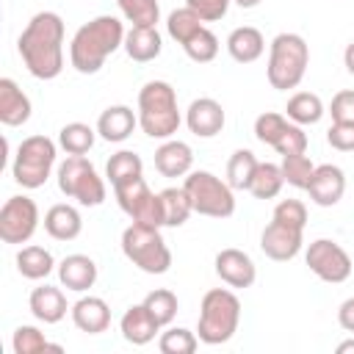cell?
I'll list each match as a JSON object with an SVG mask.
<instances>
[{
  "label": "cell",
  "mask_w": 354,
  "mask_h": 354,
  "mask_svg": "<svg viewBox=\"0 0 354 354\" xmlns=\"http://www.w3.org/2000/svg\"><path fill=\"white\" fill-rule=\"evenodd\" d=\"M19 58L36 80H53L64 69V19L55 11L30 17L17 39Z\"/></svg>",
  "instance_id": "cell-1"
},
{
  "label": "cell",
  "mask_w": 354,
  "mask_h": 354,
  "mask_svg": "<svg viewBox=\"0 0 354 354\" xmlns=\"http://www.w3.org/2000/svg\"><path fill=\"white\" fill-rule=\"evenodd\" d=\"M124 25L113 14H100L80 25L69 41V64L80 75H97L108 55L124 47Z\"/></svg>",
  "instance_id": "cell-2"
},
{
  "label": "cell",
  "mask_w": 354,
  "mask_h": 354,
  "mask_svg": "<svg viewBox=\"0 0 354 354\" xmlns=\"http://www.w3.org/2000/svg\"><path fill=\"white\" fill-rule=\"evenodd\" d=\"M138 127L144 136L166 141L180 130V108H177V91L166 80H149L138 91Z\"/></svg>",
  "instance_id": "cell-3"
},
{
  "label": "cell",
  "mask_w": 354,
  "mask_h": 354,
  "mask_svg": "<svg viewBox=\"0 0 354 354\" xmlns=\"http://www.w3.org/2000/svg\"><path fill=\"white\" fill-rule=\"evenodd\" d=\"M241 324V299L227 288H213L202 296L199 304V321H196V337L205 346H221L227 343Z\"/></svg>",
  "instance_id": "cell-4"
},
{
  "label": "cell",
  "mask_w": 354,
  "mask_h": 354,
  "mask_svg": "<svg viewBox=\"0 0 354 354\" xmlns=\"http://www.w3.org/2000/svg\"><path fill=\"white\" fill-rule=\"evenodd\" d=\"M307 64H310V47L304 41V36L277 33L271 39L268 66H266V77H268L271 88H277V91L296 88L307 75Z\"/></svg>",
  "instance_id": "cell-5"
},
{
  "label": "cell",
  "mask_w": 354,
  "mask_h": 354,
  "mask_svg": "<svg viewBox=\"0 0 354 354\" xmlns=\"http://www.w3.org/2000/svg\"><path fill=\"white\" fill-rule=\"evenodd\" d=\"M122 252L144 274H166L171 268V249L166 246L160 227L133 221L122 232Z\"/></svg>",
  "instance_id": "cell-6"
},
{
  "label": "cell",
  "mask_w": 354,
  "mask_h": 354,
  "mask_svg": "<svg viewBox=\"0 0 354 354\" xmlns=\"http://www.w3.org/2000/svg\"><path fill=\"white\" fill-rule=\"evenodd\" d=\"M183 188L191 199V207L194 213L199 216H207V218H230L235 213V188L216 177L213 171H205V169H196V171H188L185 180H183Z\"/></svg>",
  "instance_id": "cell-7"
},
{
  "label": "cell",
  "mask_w": 354,
  "mask_h": 354,
  "mask_svg": "<svg viewBox=\"0 0 354 354\" xmlns=\"http://www.w3.org/2000/svg\"><path fill=\"white\" fill-rule=\"evenodd\" d=\"M55 155H58V147H55L53 138L41 136V133L22 138V144L17 147L14 163H11L14 183L22 185V188H28V191L41 188L50 180V174H53Z\"/></svg>",
  "instance_id": "cell-8"
},
{
  "label": "cell",
  "mask_w": 354,
  "mask_h": 354,
  "mask_svg": "<svg viewBox=\"0 0 354 354\" xmlns=\"http://www.w3.org/2000/svg\"><path fill=\"white\" fill-rule=\"evenodd\" d=\"M55 177H58V191L83 207H97L108 196L105 180L97 174L94 163L86 155H66V160L58 163Z\"/></svg>",
  "instance_id": "cell-9"
},
{
  "label": "cell",
  "mask_w": 354,
  "mask_h": 354,
  "mask_svg": "<svg viewBox=\"0 0 354 354\" xmlns=\"http://www.w3.org/2000/svg\"><path fill=\"white\" fill-rule=\"evenodd\" d=\"M113 194H116V202H119L122 213H127L130 221L147 224V227H163L160 194H152L144 177L127 180L122 185H113Z\"/></svg>",
  "instance_id": "cell-10"
},
{
  "label": "cell",
  "mask_w": 354,
  "mask_h": 354,
  "mask_svg": "<svg viewBox=\"0 0 354 354\" xmlns=\"http://www.w3.org/2000/svg\"><path fill=\"white\" fill-rule=\"evenodd\" d=\"M39 205L19 194V196H8L0 207V238L3 243L19 246L28 243L33 238V232L39 230Z\"/></svg>",
  "instance_id": "cell-11"
},
{
  "label": "cell",
  "mask_w": 354,
  "mask_h": 354,
  "mask_svg": "<svg viewBox=\"0 0 354 354\" xmlns=\"http://www.w3.org/2000/svg\"><path fill=\"white\" fill-rule=\"evenodd\" d=\"M304 263L307 268L321 279V282H329V285H340L351 277V257L348 252L332 241V238H315L310 246H307V254H304Z\"/></svg>",
  "instance_id": "cell-12"
},
{
  "label": "cell",
  "mask_w": 354,
  "mask_h": 354,
  "mask_svg": "<svg viewBox=\"0 0 354 354\" xmlns=\"http://www.w3.org/2000/svg\"><path fill=\"white\" fill-rule=\"evenodd\" d=\"M304 246V230H293V227H285L279 221H268L266 230L260 232V249L266 257L277 260V263H288L293 260Z\"/></svg>",
  "instance_id": "cell-13"
},
{
  "label": "cell",
  "mask_w": 354,
  "mask_h": 354,
  "mask_svg": "<svg viewBox=\"0 0 354 354\" xmlns=\"http://www.w3.org/2000/svg\"><path fill=\"white\" fill-rule=\"evenodd\" d=\"M307 194H310V199L318 207H335L343 199V194H346V174H343V169L335 166V163L315 166V171L310 177V185H307Z\"/></svg>",
  "instance_id": "cell-14"
},
{
  "label": "cell",
  "mask_w": 354,
  "mask_h": 354,
  "mask_svg": "<svg viewBox=\"0 0 354 354\" xmlns=\"http://www.w3.org/2000/svg\"><path fill=\"white\" fill-rule=\"evenodd\" d=\"M216 274L230 288H252L257 279V266L243 249H221L216 254Z\"/></svg>",
  "instance_id": "cell-15"
},
{
  "label": "cell",
  "mask_w": 354,
  "mask_h": 354,
  "mask_svg": "<svg viewBox=\"0 0 354 354\" xmlns=\"http://www.w3.org/2000/svg\"><path fill=\"white\" fill-rule=\"evenodd\" d=\"M224 122H227V113H224L221 102L213 100V97H199L185 111V124H188V130L196 138H213V136H218L224 130Z\"/></svg>",
  "instance_id": "cell-16"
},
{
  "label": "cell",
  "mask_w": 354,
  "mask_h": 354,
  "mask_svg": "<svg viewBox=\"0 0 354 354\" xmlns=\"http://www.w3.org/2000/svg\"><path fill=\"white\" fill-rule=\"evenodd\" d=\"M138 127V113L130 105H108L97 119V136L111 144H122Z\"/></svg>",
  "instance_id": "cell-17"
},
{
  "label": "cell",
  "mask_w": 354,
  "mask_h": 354,
  "mask_svg": "<svg viewBox=\"0 0 354 354\" xmlns=\"http://www.w3.org/2000/svg\"><path fill=\"white\" fill-rule=\"evenodd\" d=\"M119 332L127 343L133 346H147L155 340V335L160 332V324L155 321V315L147 310V304H133L124 310V315L119 318Z\"/></svg>",
  "instance_id": "cell-18"
},
{
  "label": "cell",
  "mask_w": 354,
  "mask_h": 354,
  "mask_svg": "<svg viewBox=\"0 0 354 354\" xmlns=\"http://www.w3.org/2000/svg\"><path fill=\"white\" fill-rule=\"evenodd\" d=\"M58 282L72 293H86L97 282V263L88 254H66L58 263Z\"/></svg>",
  "instance_id": "cell-19"
},
{
  "label": "cell",
  "mask_w": 354,
  "mask_h": 354,
  "mask_svg": "<svg viewBox=\"0 0 354 354\" xmlns=\"http://www.w3.org/2000/svg\"><path fill=\"white\" fill-rule=\"evenodd\" d=\"M28 307H30L33 318L41 321V324H58V321H64L66 310H72V307L66 304L64 290L55 288V285H47V282L30 290V296H28Z\"/></svg>",
  "instance_id": "cell-20"
},
{
  "label": "cell",
  "mask_w": 354,
  "mask_h": 354,
  "mask_svg": "<svg viewBox=\"0 0 354 354\" xmlns=\"http://www.w3.org/2000/svg\"><path fill=\"white\" fill-rule=\"evenodd\" d=\"M69 313H72V324L86 335H100L111 326V307L100 296H80Z\"/></svg>",
  "instance_id": "cell-21"
},
{
  "label": "cell",
  "mask_w": 354,
  "mask_h": 354,
  "mask_svg": "<svg viewBox=\"0 0 354 354\" xmlns=\"http://www.w3.org/2000/svg\"><path fill=\"white\" fill-rule=\"evenodd\" d=\"M30 111L28 94L11 77H0V122L6 127H22L30 119Z\"/></svg>",
  "instance_id": "cell-22"
},
{
  "label": "cell",
  "mask_w": 354,
  "mask_h": 354,
  "mask_svg": "<svg viewBox=\"0 0 354 354\" xmlns=\"http://www.w3.org/2000/svg\"><path fill=\"white\" fill-rule=\"evenodd\" d=\"M194 166V152L185 141L177 138H166L158 149H155V169L163 177H185Z\"/></svg>",
  "instance_id": "cell-23"
},
{
  "label": "cell",
  "mask_w": 354,
  "mask_h": 354,
  "mask_svg": "<svg viewBox=\"0 0 354 354\" xmlns=\"http://www.w3.org/2000/svg\"><path fill=\"white\" fill-rule=\"evenodd\" d=\"M44 230L50 238L55 241H75L83 230V218L80 210L69 202H58L44 213Z\"/></svg>",
  "instance_id": "cell-24"
},
{
  "label": "cell",
  "mask_w": 354,
  "mask_h": 354,
  "mask_svg": "<svg viewBox=\"0 0 354 354\" xmlns=\"http://www.w3.org/2000/svg\"><path fill=\"white\" fill-rule=\"evenodd\" d=\"M227 53L238 64H254L266 53V39H263V33L257 28L241 25L227 36Z\"/></svg>",
  "instance_id": "cell-25"
},
{
  "label": "cell",
  "mask_w": 354,
  "mask_h": 354,
  "mask_svg": "<svg viewBox=\"0 0 354 354\" xmlns=\"http://www.w3.org/2000/svg\"><path fill=\"white\" fill-rule=\"evenodd\" d=\"M160 50H163V39H160L158 28H130L124 33V53L136 64L155 61L160 55Z\"/></svg>",
  "instance_id": "cell-26"
},
{
  "label": "cell",
  "mask_w": 354,
  "mask_h": 354,
  "mask_svg": "<svg viewBox=\"0 0 354 354\" xmlns=\"http://www.w3.org/2000/svg\"><path fill=\"white\" fill-rule=\"evenodd\" d=\"M53 268H55V260H53L50 249H44V246L30 243V246H22L17 252V271L25 279H33V282L47 279L53 274Z\"/></svg>",
  "instance_id": "cell-27"
},
{
  "label": "cell",
  "mask_w": 354,
  "mask_h": 354,
  "mask_svg": "<svg viewBox=\"0 0 354 354\" xmlns=\"http://www.w3.org/2000/svg\"><path fill=\"white\" fill-rule=\"evenodd\" d=\"M324 113H326V108H324L321 97L313 94V91H296V94L288 100V105H285V116H288L290 122L301 124V127L321 122Z\"/></svg>",
  "instance_id": "cell-28"
},
{
  "label": "cell",
  "mask_w": 354,
  "mask_h": 354,
  "mask_svg": "<svg viewBox=\"0 0 354 354\" xmlns=\"http://www.w3.org/2000/svg\"><path fill=\"white\" fill-rule=\"evenodd\" d=\"M105 177L111 185H122L127 180H136V177H144V160L141 155L130 152V149H119L108 158L105 163Z\"/></svg>",
  "instance_id": "cell-29"
},
{
  "label": "cell",
  "mask_w": 354,
  "mask_h": 354,
  "mask_svg": "<svg viewBox=\"0 0 354 354\" xmlns=\"http://www.w3.org/2000/svg\"><path fill=\"white\" fill-rule=\"evenodd\" d=\"M160 210H163V227H183L188 221V216L194 213L191 207V199L185 194V188H163L160 191Z\"/></svg>",
  "instance_id": "cell-30"
},
{
  "label": "cell",
  "mask_w": 354,
  "mask_h": 354,
  "mask_svg": "<svg viewBox=\"0 0 354 354\" xmlns=\"http://www.w3.org/2000/svg\"><path fill=\"white\" fill-rule=\"evenodd\" d=\"M97 141V130L86 122H69L58 130V147L66 155H86Z\"/></svg>",
  "instance_id": "cell-31"
},
{
  "label": "cell",
  "mask_w": 354,
  "mask_h": 354,
  "mask_svg": "<svg viewBox=\"0 0 354 354\" xmlns=\"http://www.w3.org/2000/svg\"><path fill=\"white\" fill-rule=\"evenodd\" d=\"M285 185V177H282V169L277 163H268V160H260L257 169H254V177L249 183V194L254 199H274Z\"/></svg>",
  "instance_id": "cell-32"
},
{
  "label": "cell",
  "mask_w": 354,
  "mask_h": 354,
  "mask_svg": "<svg viewBox=\"0 0 354 354\" xmlns=\"http://www.w3.org/2000/svg\"><path fill=\"white\" fill-rule=\"evenodd\" d=\"M257 158L252 149H235L227 160V183L235 188V191H249V183L254 177V169H257Z\"/></svg>",
  "instance_id": "cell-33"
},
{
  "label": "cell",
  "mask_w": 354,
  "mask_h": 354,
  "mask_svg": "<svg viewBox=\"0 0 354 354\" xmlns=\"http://www.w3.org/2000/svg\"><path fill=\"white\" fill-rule=\"evenodd\" d=\"M116 6L133 28H158V22H160L158 0H116Z\"/></svg>",
  "instance_id": "cell-34"
},
{
  "label": "cell",
  "mask_w": 354,
  "mask_h": 354,
  "mask_svg": "<svg viewBox=\"0 0 354 354\" xmlns=\"http://www.w3.org/2000/svg\"><path fill=\"white\" fill-rule=\"evenodd\" d=\"M202 17L196 11H191L188 6L183 8H174L169 17H166V33L177 41V44H185L188 39H194L199 30H202Z\"/></svg>",
  "instance_id": "cell-35"
},
{
  "label": "cell",
  "mask_w": 354,
  "mask_h": 354,
  "mask_svg": "<svg viewBox=\"0 0 354 354\" xmlns=\"http://www.w3.org/2000/svg\"><path fill=\"white\" fill-rule=\"evenodd\" d=\"M11 348H14V354H41V351H47V348H50V351H64L61 346L50 343V340L44 337V332H39V329L30 326V324H22V326L14 329Z\"/></svg>",
  "instance_id": "cell-36"
},
{
  "label": "cell",
  "mask_w": 354,
  "mask_h": 354,
  "mask_svg": "<svg viewBox=\"0 0 354 354\" xmlns=\"http://www.w3.org/2000/svg\"><path fill=\"white\" fill-rule=\"evenodd\" d=\"M279 169H282V177H285L288 185L307 191L310 177L315 171V163L307 158V152H299V155H285L282 163H279Z\"/></svg>",
  "instance_id": "cell-37"
},
{
  "label": "cell",
  "mask_w": 354,
  "mask_h": 354,
  "mask_svg": "<svg viewBox=\"0 0 354 354\" xmlns=\"http://www.w3.org/2000/svg\"><path fill=\"white\" fill-rule=\"evenodd\" d=\"M144 304H147V310L155 315V321H158L160 326H169V324L174 321L177 310H180V301H177V296H174L169 288H155V290H149V293L144 296Z\"/></svg>",
  "instance_id": "cell-38"
},
{
  "label": "cell",
  "mask_w": 354,
  "mask_h": 354,
  "mask_svg": "<svg viewBox=\"0 0 354 354\" xmlns=\"http://www.w3.org/2000/svg\"><path fill=\"white\" fill-rule=\"evenodd\" d=\"M199 346L196 332L185 329V326H169L166 332H160L158 337V348L160 354H194Z\"/></svg>",
  "instance_id": "cell-39"
},
{
  "label": "cell",
  "mask_w": 354,
  "mask_h": 354,
  "mask_svg": "<svg viewBox=\"0 0 354 354\" xmlns=\"http://www.w3.org/2000/svg\"><path fill=\"white\" fill-rule=\"evenodd\" d=\"M183 50H185V55H188L194 64H210V61L218 55V36H216L213 30L202 28L194 39H188V41L183 44Z\"/></svg>",
  "instance_id": "cell-40"
},
{
  "label": "cell",
  "mask_w": 354,
  "mask_h": 354,
  "mask_svg": "<svg viewBox=\"0 0 354 354\" xmlns=\"http://www.w3.org/2000/svg\"><path fill=\"white\" fill-rule=\"evenodd\" d=\"M288 116L285 113H277V111H266V113H260L257 119H254V138L260 141V144H268V147H274V141L279 138V133L288 127Z\"/></svg>",
  "instance_id": "cell-41"
},
{
  "label": "cell",
  "mask_w": 354,
  "mask_h": 354,
  "mask_svg": "<svg viewBox=\"0 0 354 354\" xmlns=\"http://www.w3.org/2000/svg\"><path fill=\"white\" fill-rule=\"evenodd\" d=\"M274 221L293 227V230H304L307 227V205L301 199H279L274 207Z\"/></svg>",
  "instance_id": "cell-42"
},
{
  "label": "cell",
  "mask_w": 354,
  "mask_h": 354,
  "mask_svg": "<svg viewBox=\"0 0 354 354\" xmlns=\"http://www.w3.org/2000/svg\"><path fill=\"white\" fill-rule=\"evenodd\" d=\"M307 133L301 124L296 122H288V127L279 133V138L274 141V149L285 158V155H299V152H307Z\"/></svg>",
  "instance_id": "cell-43"
},
{
  "label": "cell",
  "mask_w": 354,
  "mask_h": 354,
  "mask_svg": "<svg viewBox=\"0 0 354 354\" xmlns=\"http://www.w3.org/2000/svg\"><path fill=\"white\" fill-rule=\"evenodd\" d=\"M185 6L191 11H196L202 17V22H218L221 17H227L232 0H185Z\"/></svg>",
  "instance_id": "cell-44"
},
{
  "label": "cell",
  "mask_w": 354,
  "mask_h": 354,
  "mask_svg": "<svg viewBox=\"0 0 354 354\" xmlns=\"http://www.w3.org/2000/svg\"><path fill=\"white\" fill-rule=\"evenodd\" d=\"M326 144L337 152H354V124L332 122V127L326 130Z\"/></svg>",
  "instance_id": "cell-45"
},
{
  "label": "cell",
  "mask_w": 354,
  "mask_h": 354,
  "mask_svg": "<svg viewBox=\"0 0 354 354\" xmlns=\"http://www.w3.org/2000/svg\"><path fill=\"white\" fill-rule=\"evenodd\" d=\"M329 113H332V122H348L354 124V88H343L332 97L329 102Z\"/></svg>",
  "instance_id": "cell-46"
},
{
  "label": "cell",
  "mask_w": 354,
  "mask_h": 354,
  "mask_svg": "<svg viewBox=\"0 0 354 354\" xmlns=\"http://www.w3.org/2000/svg\"><path fill=\"white\" fill-rule=\"evenodd\" d=\"M337 324L354 335V296H348L340 307H337Z\"/></svg>",
  "instance_id": "cell-47"
},
{
  "label": "cell",
  "mask_w": 354,
  "mask_h": 354,
  "mask_svg": "<svg viewBox=\"0 0 354 354\" xmlns=\"http://www.w3.org/2000/svg\"><path fill=\"white\" fill-rule=\"evenodd\" d=\"M343 64H346V72L354 75V41L346 44V50H343Z\"/></svg>",
  "instance_id": "cell-48"
},
{
  "label": "cell",
  "mask_w": 354,
  "mask_h": 354,
  "mask_svg": "<svg viewBox=\"0 0 354 354\" xmlns=\"http://www.w3.org/2000/svg\"><path fill=\"white\" fill-rule=\"evenodd\" d=\"M351 351H354V337H348V340L337 343V354H351Z\"/></svg>",
  "instance_id": "cell-49"
},
{
  "label": "cell",
  "mask_w": 354,
  "mask_h": 354,
  "mask_svg": "<svg viewBox=\"0 0 354 354\" xmlns=\"http://www.w3.org/2000/svg\"><path fill=\"white\" fill-rule=\"evenodd\" d=\"M235 6H241V8H254V6H260V0H232Z\"/></svg>",
  "instance_id": "cell-50"
}]
</instances>
